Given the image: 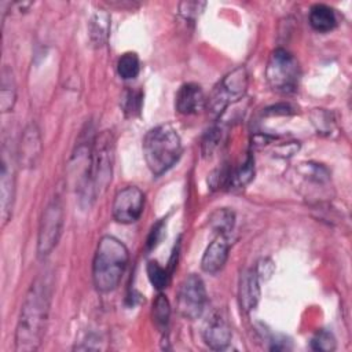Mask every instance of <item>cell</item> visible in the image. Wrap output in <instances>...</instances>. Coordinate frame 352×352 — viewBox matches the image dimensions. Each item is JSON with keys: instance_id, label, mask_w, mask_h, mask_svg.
I'll return each instance as SVG.
<instances>
[{"instance_id": "cell-1", "label": "cell", "mask_w": 352, "mask_h": 352, "mask_svg": "<svg viewBox=\"0 0 352 352\" xmlns=\"http://www.w3.org/2000/svg\"><path fill=\"white\" fill-rule=\"evenodd\" d=\"M51 304V282L47 276H37L30 285L22 302L16 331L15 351L32 352L41 345Z\"/></svg>"}, {"instance_id": "cell-2", "label": "cell", "mask_w": 352, "mask_h": 352, "mask_svg": "<svg viewBox=\"0 0 352 352\" xmlns=\"http://www.w3.org/2000/svg\"><path fill=\"white\" fill-rule=\"evenodd\" d=\"M128 258V249L120 239L111 235L102 236L98 242L92 263L95 287L102 293L114 290L124 275Z\"/></svg>"}, {"instance_id": "cell-3", "label": "cell", "mask_w": 352, "mask_h": 352, "mask_svg": "<svg viewBox=\"0 0 352 352\" xmlns=\"http://www.w3.org/2000/svg\"><path fill=\"white\" fill-rule=\"evenodd\" d=\"M114 143L109 131H103L92 143L87 157V166L82 176L81 191L84 198L95 199L103 194L111 180Z\"/></svg>"}, {"instance_id": "cell-4", "label": "cell", "mask_w": 352, "mask_h": 352, "mask_svg": "<svg viewBox=\"0 0 352 352\" xmlns=\"http://www.w3.org/2000/svg\"><path fill=\"white\" fill-rule=\"evenodd\" d=\"M182 140L176 129L169 125H158L150 129L143 140V154L148 169L154 175H162L180 158Z\"/></svg>"}, {"instance_id": "cell-5", "label": "cell", "mask_w": 352, "mask_h": 352, "mask_svg": "<svg viewBox=\"0 0 352 352\" xmlns=\"http://www.w3.org/2000/svg\"><path fill=\"white\" fill-rule=\"evenodd\" d=\"M265 77L274 91L280 94L294 92L300 80L297 59L283 48L274 50L265 67Z\"/></svg>"}, {"instance_id": "cell-6", "label": "cell", "mask_w": 352, "mask_h": 352, "mask_svg": "<svg viewBox=\"0 0 352 352\" xmlns=\"http://www.w3.org/2000/svg\"><path fill=\"white\" fill-rule=\"evenodd\" d=\"M248 88V72L239 66L227 73L223 80L214 87L212 95L206 100L209 113L213 117L221 116V113L234 102L239 100Z\"/></svg>"}, {"instance_id": "cell-7", "label": "cell", "mask_w": 352, "mask_h": 352, "mask_svg": "<svg viewBox=\"0 0 352 352\" xmlns=\"http://www.w3.org/2000/svg\"><path fill=\"white\" fill-rule=\"evenodd\" d=\"M63 206L60 199L54 198L44 209L37 236V253L44 257L52 252L62 234Z\"/></svg>"}, {"instance_id": "cell-8", "label": "cell", "mask_w": 352, "mask_h": 352, "mask_svg": "<svg viewBox=\"0 0 352 352\" xmlns=\"http://www.w3.org/2000/svg\"><path fill=\"white\" fill-rule=\"evenodd\" d=\"M206 304V290L204 280L191 274L184 278L180 283L177 298H176V308L180 316L186 319H197L204 312Z\"/></svg>"}, {"instance_id": "cell-9", "label": "cell", "mask_w": 352, "mask_h": 352, "mask_svg": "<svg viewBox=\"0 0 352 352\" xmlns=\"http://www.w3.org/2000/svg\"><path fill=\"white\" fill-rule=\"evenodd\" d=\"M144 206V194L135 186L120 190L113 201V217L122 224L136 221Z\"/></svg>"}, {"instance_id": "cell-10", "label": "cell", "mask_w": 352, "mask_h": 352, "mask_svg": "<svg viewBox=\"0 0 352 352\" xmlns=\"http://www.w3.org/2000/svg\"><path fill=\"white\" fill-rule=\"evenodd\" d=\"M1 173H0V217L4 227L11 216V208L15 194V162L11 155V150L3 146L1 150Z\"/></svg>"}, {"instance_id": "cell-11", "label": "cell", "mask_w": 352, "mask_h": 352, "mask_svg": "<svg viewBox=\"0 0 352 352\" xmlns=\"http://www.w3.org/2000/svg\"><path fill=\"white\" fill-rule=\"evenodd\" d=\"M41 148L40 131L34 122H30L21 136L16 154L18 164L25 168H33L41 155Z\"/></svg>"}, {"instance_id": "cell-12", "label": "cell", "mask_w": 352, "mask_h": 352, "mask_svg": "<svg viewBox=\"0 0 352 352\" xmlns=\"http://www.w3.org/2000/svg\"><path fill=\"white\" fill-rule=\"evenodd\" d=\"M175 104L180 114L191 116L199 113L206 106V98L198 84L186 82L179 88Z\"/></svg>"}, {"instance_id": "cell-13", "label": "cell", "mask_w": 352, "mask_h": 352, "mask_svg": "<svg viewBox=\"0 0 352 352\" xmlns=\"http://www.w3.org/2000/svg\"><path fill=\"white\" fill-rule=\"evenodd\" d=\"M228 250H230L228 235L217 234V236L209 243V246L206 248L202 256V260H201L202 271L208 274L219 272L227 261Z\"/></svg>"}, {"instance_id": "cell-14", "label": "cell", "mask_w": 352, "mask_h": 352, "mask_svg": "<svg viewBox=\"0 0 352 352\" xmlns=\"http://www.w3.org/2000/svg\"><path fill=\"white\" fill-rule=\"evenodd\" d=\"M256 270H245L239 278L238 298L241 308L246 312L254 309L260 300V282Z\"/></svg>"}, {"instance_id": "cell-15", "label": "cell", "mask_w": 352, "mask_h": 352, "mask_svg": "<svg viewBox=\"0 0 352 352\" xmlns=\"http://www.w3.org/2000/svg\"><path fill=\"white\" fill-rule=\"evenodd\" d=\"M204 340L212 349H224L231 341V327L221 315H213L204 330Z\"/></svg>"}, {"instance_id": "cell-16", "label": "cell", "mask_w": 352, "mask_h": 352, "mask_svg": "<svg viewBox=\"0 0 352 352\" xmlns=\"http://www.w3.org/2000/svg\"><path fill=\"white\" fill-rule=\"evenodd\" d=\"M309 23L314 30L324 33L330 32L337 25V18L334 11L324 4H315L309 10Z\"/></svg>"}, {"instance_id": "cell-17", "label": "cell", "mask_w": 352, "mask_h": 352, "mask_svg": "<svg viewBox=\"0 0 352 352\" xmlns=\"http://www.w3.org/2000/svg\"><path fill=\"white\" fill-rule=\"evenodd\" d=\"M16 100V84L12 74V70L8 66H4L1 70V82H0V110L1 113L11 111Z\"/></svg>"}, {"instance_id": "cell-18", "label": "cell", "mask_w": 352, "mask_h": 352, "mask_svg": "<svg viewBox=\"0 0 352 352\" xmlns=\"http://www.w3.org/2000/svg\"><path fill=\"white\" fill-rule=\"evenodd\" d=\"M254 176V158L252 154H248L243 164H241L236 169L230 172L228 184L235 188L245 187Z\"/></svg>"}, {"instance_id": "cell-19", "label": "cell", "mask_w": 352, "mask_h": 352, "mask_svg": "<svg viewBox=\"0 0 352 352\" xmlns=\"http://www.w3.org/2000/svg\"><path fill=\"white\" fill-rule=\"evenodd\" d=\"M89 29L92 41L96 45H103L109 36V15L102 11L96 12L89 22Z\"/></svg>"}, {"instance_id": "cell-20", "label": "cell", "mask_w": 352, "mask_h": 352, "mask_svg": "<svg viewBox=\"0 0 352 352\" xmlns=\"http://www.w3.org/2000/svg\"><path fill=\"white\" fill-rule=\"evenodd\" d=\"M118 76L124 80L135 78L140 72L139 56L135 52H125L118 58L117 62Z\"/></svg>"}, {"instance_id": "cell-21", "label": "cell", "mask_w": 352, "mask_h": 352, "mask_svg": "<svg viewBox=\"0 0 352 352\" xmlns=\"http://www.w3.org/2000/svg\"><path fill=\"white\" fill-rule=\"evenodd\" d=\"M170 307L166 296L158 294L153 302V320L160 330H165L169 323Z\"/></svg>"}, {"instance_id": "cell-22", "label": "cell", "mask_w": 352, "mask_h": 352, "mask_svg": "<svg viewBox=\"0 0 352 352\" xmlns=\"http://www.w3.org/2000/svg\"><path fill=\"white\" fill-rule=\"evenodd\" d=\"M234 213L228 209H219L210 216V226L217 231V234L228 235L234 227Z\"/></svg>"}, {"instance_id": "cell-23", "label": "cell", "mask_w": 352, "mask_h": 352, "mask_svg": "<svg viewBox=\"0 0 352 352\" xmlns=\"http://www.w3.org/2000/svg\"><path fill=\"white\" fill-rule=\"evenodd\" d=\"M146 270H147V276H148L151 285L157 290H162L169 285L170 272L166 271L164 267H161L157 261H148Z\"/></svg>"}, {"instance_id": "cell-24", "label": "cell", "mask_w": 352, "mask_h": 352, "mask_svg": "<svg viewBox=\"0 0 352 352\" xmlns=\"http://www.w3.org/2000/svg\"><path fill=\"white\" fill-rule=\"evenodd\" d=\"M311 346L315 351L330 352V351L336 349V338H334V336L330 331L320 330L311 340Z\"/></svg>"}, {"instance_id": "cell-25", "label": "cell", "mask_w": 352, "mask_h": 352, "mask_svg": "<svg viewBox=\"0 0 352 352\" xmlns=\"http://www.w3.org/2000/svg\"><path fill=\"white\" fill-rule=\"evenodd\" d=\"M312 124L316 126L318 133H330L334 126V120L331 117V113L322 109H315V111L312 113Z\"/></svg>"}, {"instance_id": "cell-26", "label": "cell", "mask_w": 352, "mask_h": 352, "mask_svg": "<svg viewBox=\"0 0 352 352\" xmlns=\"http://www.w3.org/2000/svg\"><path fill=\"white\" fill-rule=\"evenodd\" d=\"M220 142H221V129L217 128V126L210 128L202 139V154H204V157H210L213 154V151L217 148Z\"/></svg>"}, {"instance_id": "cell-27", "label": "cell", "mask_w": 352, "mask_h": 352, "mask_svg": "<svg viewBox=\"0 0 352 352\" xmlns=\"http://www.w3.org/2000/svg\"><path fill=\"white\" fill-rule=\"evenodd\" d=\"M140 104H142V92L128 91V94L125 96V102H124L125 111H129L133 116L135 111L138 113L140 110Z\"/></svg>"}, {"instance_id": "cell-28", "label": "cell", "mask_w": 352, "mask_h": 352, "mask_svg": "<svg viewBox=\"0 0 352 352\" xmlns=\"http://www.w3.org/2000/svg\"><path fill=\"white\" fill-rule=\"evenodd\" d=\"M165 231V221L161 220L158 221L150 231L148 238H147V249H154L162 239Z\"/></svg>"}, {"instance_id": "cell-29", "label": "cell", "mask_w": 352, "mask_h": 352, "mask_svg": "<svg viewBox=\"0 0 352 352\" xmlns=\"http://www.w3.org/2000/svg\"><path fill=\"white\" fill-rule=\"evenodd\" d=\"M205 7V3H197V1H183L180 3V12L186 18H194L198 15L197 11H201V8Z\"/></svg>"}, {"instance_id": "cell-30", "label": "cell", "mask_w": 352, "mask_h": 352, "mask_svg": "<svg viewBox=\"0 0 352 352\" xmlns=\"http://www.w3.org/2000/svg\"><path fill=\"white\" fill-rule=\"evenodd\" d=\"M254 270H256L258 278L268 279L271 276V274L274 272V265H272V263L268 258H264V260L258 261V264H257V267Z\"/></svg>"}]
</instances>
